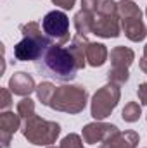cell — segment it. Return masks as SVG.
Wrapping results in <instances>:
<instances>
[{
	"instance_id": "6da1fadb",
	"label": "cell",
	"mask_w": 147,
	"mask_h": 148,
	"mask_svg": "<svg viewBox=\"0 0 147 148\" xmlns=\"http://www.w3.org/2000/svg\"><path fill=\"white\" fill-rule=\"evenodd\" d=\"M33 62L40 76L57 83H69L76 77L78 73V66L73 53L62 45L50 41L49 38L43 40L40 53Z\"/></svg>"
},
{
	"instance_id": "7a4b0ae2",
	"label": "cell",
	"mask_w": 147,
	"mask_h": 148,
	"mask_svg": "<svg viewBox=\"0 0 147 148\" xmlns=\"http://www.w3.org/2000/svg\"><path fill=\"white\" fill-rule=\"evenodd\" d=\"M42 29L45 38L57 45H62L69 38V17L62 10H52L42 19Z\"/></svg>"
},
{
	"instance_id": "3957f363",
	"label": "cell",
	"mask_w": 147,
	"mask_h": 148,
	"mask_svg": "<svg viewBox=\"0 0 147 148\" xmlns=\"http://www.w3.org/2000/svg\"><path fill=\"white\" fill-rule=\"evenodd\" d=\"M43 40L45 38H42V40H37V38H31V36L23 38L14 47V57L17 60H35L38 57V53H40Z\"/></svg>"
}]
</instances>
